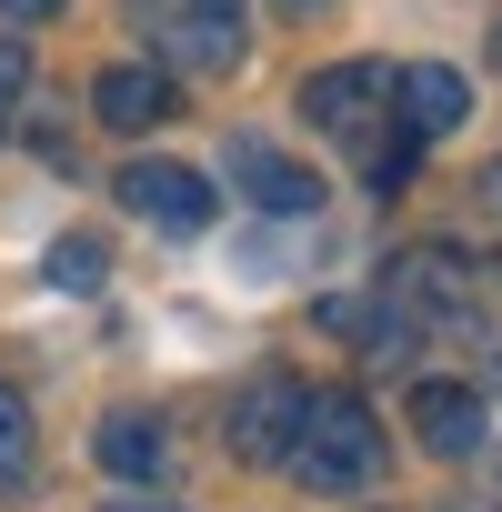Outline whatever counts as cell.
Masks as SVG:
<instances>
[{
  "mask_svg": "<svg viewBox=\"0 0 502 512\" xmlns=\"http://www.w3.org/2000/svg\"><path fill=\"white\" fill-rule=\"evenodd\" d=\"M21 101H31V51H21V41H0V141L21 131Z\"/></svg>",
  "mask_w": 502,
  "mask_h": 512,
  "instance_id": "cell-13",
  "label": "cell"
},
{
  "mask_svg": "<svg viewBox=\"0 0 502 512\" xmlns=\"http://www.w3.org/2000/svg\"><path fill=\"white\" fill-rule=\"evenodd\" d=\"M231 181L262 201V211H322V181H312L302 161H282L262 131H231Z\"/></svg>",
  "mask_w": 502,
  "mask_h": 512,
  "instance_id": "cell-8",
  "label": "cell"
},
{
  "mask_svg": "<svg viewBox=\"0 0 502 512\" xmlns=\"http://www.w3.org/2000/svg\"><path fill=\"white\" fill-rule=\"evenodd\" d=\"M121 211L151 221V231H211L221 191H211L191 161H131V171H121Z\"/></svg>",
  "mask_w": 502,
  "mask_h": 512,
  "instance_id": "cell-4",
  "label": "cell"
},
{
  "mask_svg": "<svg viewBox=\"0 0 502 512\" xmlns=\"http://www.w3.org/2000/svg\"><path fill=\"white\" fill-rule=\"evenodd\" d=\"M61 0H0V21H51Z\"/></svg>",
  "mask_w": 502,
  "mask_h": 512,
  "instance_id": "cell-15",
  "label": "cell"
},
{
  "mask_svg": "<svg viewBox=\"0 0 502 512\" xmlns=\"http://www.w3.org/2000/svg\"><path fill=\"white\" fill-rule=\"evenodd\" d=\"M31 462V402H21V382H0V472H21Z\"/></svg>",
  "mask_w": 502,
  "mask_h": 512,
  "instance_id": "cell-14",
  "label": "cell"
},
{
  "mask_svg": "<svg viewBox=\"0 0 502 512\" xmlns=\"http://www.w3.org/2000/svg\"><path fill=\"white\" fill-rule=\"evenodd\" d=\"M412 432H422V452H442V462L482 452V392H472V382H422V392H412Z\"/></svg>",
  "mask_w": 502,
  "mask_h": 512,
  "instance_id": "cell-9",
  "label": "cell"
},
{
  "mask_svg": "<svg viewBox=\"0 0 502 512\" xmlns=\"http://www.w3.org/2000/svg\"><path fill=\"white\" fill-rule=\"evenodd\" d=\"M382 302L412 312V322H452V312H472V262H452V251H402Z\"/></svg>",
  "mask_w": 502,
  "mask_h": 512,
  "instance_id": "cell-6",
  "label": "cell"
},
{
  "mask_svg": "<svg viewBox=\"0 0 502 512\" xmlns=\"http://www.w3.org/2000/svg\"><path fill=\"white\" fill-rule=\"evenodd\" d=\"M292 482L302 492H372L382 472V422L362 412V392H302V422H292Z\"/></svg>",
  "mask_w": 502,
  "mask_h": 512,
  "instance_id": "cell-2",
  "label": "cell"
},
{
  "mask_svg": "<svg viewBox=\"0 0 502 512\" xmlns=\"http://www.w3.org/2000/svg\"><path fill=\"white\" fill-rule=\"evenodd\" d=\"M131 31L161 51V71H231L251 41V0H131Z\"/></svg>",
  "mask_w": 502,
  "mask_h": 512,
  "instance_id": "cell-3",
  "label": "cell"
},
{
  "mask_svg": "<svg viewBox=\"0 0 502 512\" xmlns=\"http://www.w3.org/2000/svg\"><path fill=\"white\" fill-rule=\"evenodd\" d=\"M101 462H111L121 482H161V472H171V432H161L151 412H111V422H101Z\"/></svg>",
  "mask_w": 502,
  "mask_h": 512,
  "instance_id": "cell-11",
  "label": "cell"
},
{
  "mask_svg": "<svg viewBox=\"0 0 502 512\" xmlns=\"http://www.w3.org/2000/svg\"><path fill=\"white\" fill-rule=\"evenodd\" d=\"M302 121H312L372 191H402V181H412V151H422V141L402 131L382 61H332V71H312V81H302Z\"/></svg>",
  "mask_w": 502,
  "mask_h": 512,
  "instance_id": "cell-1",
  "label": "cell"
},
{
  "mask_svg": "<svg viewBox=\"0 0 502 512\" xmlns=\"http://www.w3.org/2000/svg\"><path fill=\"white\" fill-rule=\"evenodd\" d=\"M392 111H402L412 141H442V131L472 121V81L442 71V61H412V71H392Z\"/></svg>",
  "mask_w": 502,
  "mask_h": 512,
  "instance_id": "cell-7",
  "label": "cell"
},
{
  "mask_svg": "<svg viewBox=\"0 0 502 512\" xmlns=\"http://www.w3.org/2000/svg\"><path fill=\"white\" fill-rule=\"evenodd\" d=\"M101 272H111L101 241H51V282H61V292H101Z\"/></svg>",
  "mask_w": 502,
  "mask_h": 512,
  "instance_id": "cell-12",
  "label": "cell"
},
{
  "mask_svg": "<svg viewBox=\"0 0 502 512\" xmlns=\"http://www.w3.org/2000/svg\"><path fill=\"white\" fill-rule=\"evenodd\" d=\"M101 512H181V502H151V492H121V502H101Z\"/></svg>",
  "mask_w": 502,
  "mask_h": 512,
  "instance_id": "cell-16",
  "label": "cell"
},
{
  "mask_svg": "<svg viewBox=\"0 0 502 512\" xmlns=\"http://www.w3.org/2000/svg\"><path fill=\"white\" fill-rule=\"evenodd\" d=\"M292 422H302V382H292V372H262V382L231 402L221 442H231V462H282V452H292Z\"/></svg>",
  "mask_w": 502,
  "mask_h": 512,
  "instance_id": "cell-5",
  "label": "cell"
},
{
  "mask_svg": "<svg viewBox=\"0 0 502 512\" xmlns=\"http://www.w3.org/2000/svg\"><path fill=\"white\" fill-rule=\"evenodd\" d=\"M91 111H101L111 131H151V121H171V111H181V91H171V71L121 61V71H101V81H91Z\"/></svg>",
  "mask_w": 502,
  "mask_h": 512,
  "instance_id": "cell-10",
  "label": "cell"
}]
</instances>
